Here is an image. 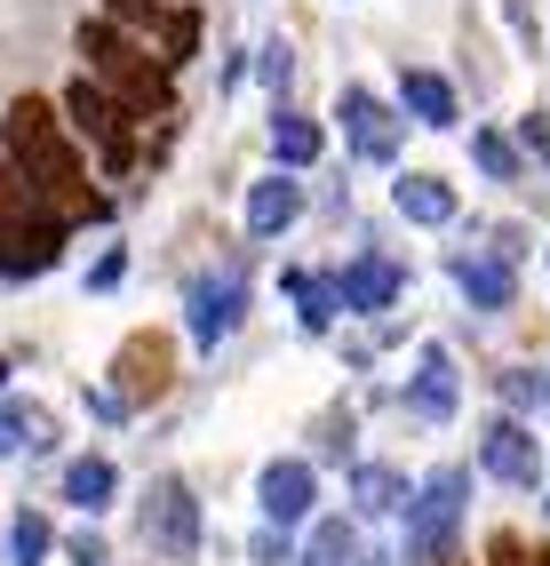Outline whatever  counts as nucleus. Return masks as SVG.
I'll return each mask as SVG.
<instances>
[{"mask_svg": "<svg viewBox=\"0 0 550 566\" xmlns=\"http://www.w3.org/2000/svg\"><path fill=\"white\" fill-rule=\"evenodd\" d=\"M0 160H9L24 192L41 208H56L64 223H104V216H113L104 192H96L88 144L64 128V112L49 96H17L9 104V120H0Z\"/></svg>", "mask_w": 550, "mask_h": 566, "instance_id": "f257e3e1", "label": "nucleus"}, {"mask_svg": "<svg viewBox=\"0 0 550 566\" xmlns=\"http://www.w3.org/2000/svg\"><path fill=\"white\" fill-rule=\"evenodd\" d=\"M81 56H88V81L113 88L136 120H168V112H176V72L160 64L152 41L120 32L113 17H88V24H81Z\"/></svg>", "mask_w": 550, "mask_h": 566, "instance_id": "f03ea898", "label": "nucleus"}, {"mask_svg": "<svg viewBox=\"0 0 550 566\" xmlns=\"http://www.w3.org/2000/svg\"><path fill=\"white\" fill-rule=\"evenodd\" d=\"M56 112H64V128L96 153L104 176H128V168H136V112H128L113 88H96L88 72H81V81L56 96Z\"/></svg>", "mask_w": 550, "mask_h": 566, "instance_id": "7ed1b4c3", "label": "nucleus"}, {"mask_svg": "<svg viewBox=\"0 0 550 566\" xmlns=\"http://www.w3.org/2000/svg\"><path fill=\"white\" fill-rule=\"evenodd\" d=\"M136 535L152 543L168 566H192V558H200L208 518H200V495H192V479H183V471H160L152 486H144V503H136Z\"/></svg>", "mask_w": 550, "mask_h": 566, "instance_id": "20e7f679", "label": "nucleus"}, {"mask_svg": "<svg viewBox=\"0 0 550 566\" xmlns=\"http://www.w3.org/2000/svg\"><path fill=\"white\" fill-rule=\"evenodd\" d=\"M463 511H470V471H431L408 503V566H447L455 535H463Z\"/></svg>", "mask_w": 550, "mask_h": 566, "instance_id": "39448f33", "label": "nucleus"}, {"mask_svg": "<svg viewBox=\"0 0 550 566\" xmlns=\"http://www.w3.org/2000/svg\"><path fill=\"white\" fill-rule=\"evenodd\" d=\"M247 304H255V272H247V263L192 272V280H183V344H192V352H215V344L247 319Z\"/></svg>", "mask_w": 550, "mask_h": 566, "instance_id": "423d86ee", "label": "nucleus"}, {"mask_svg": "<svg viewBox=\"0 0 550 566\" xmlns=\"http://www.w3.org/2000/svg\"><path fill=\"white\" fill-rule=\"evenodd\" d=\"M64 240H72V223L41 200H17L9 216H0V280H41L64 263Z\"/></svg>", "mask_w": 550, "mask_h": 566, "instance_id": "0eeeda50", "label": "nucleus"}, {"mask_svg": "<svg viewBox=\"0 0 550 566\" xmlns=\"http://www.w3.org/2000/svg\"><path fill=\"white\" fill-rule=\"evenodd\" d=\"M336 120H343V144H351V160H376V168H391L399 153H408V112H399L391 96H376L367 81H351L343 96H336Z\"/></svg>", "mask_w": 550, "mask_h": 566, "instance_id": "6e6552de", "label": "nucleus"}, {"mask_svg": "<svg viewBox=\"0 0 550 566\" xmlns=\"http://www.w3.org/2000/svg\"><path fill=\"white\" fill-rule=\"evenodd\" d=\"M255 511H264V526H311L319 518V463L311 455H272L264 471H255Z\"/></svg>", "mask_w": 550, "mask_h": 566, "instance_id": "1a4fd4ad", "label": "nucleus"}, {"mask_svg": "<svg viewBox=\"0 0 550 566\" xmlns=\"http://www.w3.org/2000/svg\"><path fill=\"white\" fill-rule=\"evenodd\" d=\"M479 471L495 479V486H542V439L527 431V415H487V431H479Z\"/></svg>", "mask_w": 550, "mask_h": 566, "instance_id": "9d476101", "label": "nucleus"}, {"mask_svg": "<svg viewBox=\"0 0 550 566\" xmlns=\"http://www.w3.org/2000/svg\"><path fill=\"white\" fill-rule=\"evenodd\" d=\"M336 287H343V312H359V319L399 312V295H408V263H399L383 240H367L343 272H336Z\"/></svg>", "mask_w": 550, "mask_h": 566, "instance_id": "9b49d317", "label": "nucleus"}, {"mask_svg": "<svg viewBox=\"0 0 550 566\" xmlns=\"http://www.w3.org/2000/svg\"><path fill=\"white\" fill-rule=\"evenodd\" d=\"M311 208V184L304 176H287V168H264L240 192V223H247V240H279V232H296V216Z\"/></svg>", "mask_w": 550, "mask_h": 566, "instance_id": "f8f14e48", "label": "nucleus"}, {"mask_svg": "<svg viewBox=\"0 0 550 566\" xmlns=\"http://www.w3.org/2000/svg\"><path fill=\"white\" fill-rule=\"evenodd\" d=\"M408 407L423 415V423H455V407H463V375H455V352H447V344H423V352H415Z\"/></svg>", "mask_w": 550, "mask_h": 566, "instance_id": "ddd939ff", "label": "nucleus"}, {"mask_svg": "<svg viewBox=\"0 0 550 566\" xmlns=\"http://www.w3.org/2000/svg\"><path fill=\"white\" fill-rule=\"evenodd\" d=\"M56 503H72L81 518L120 511V463H113V455H72V463L56 471Z\"/></svg>", "mask_w": 550, "mask_h": 566, "instance_id": "4468645a", "label": "nucleus"}, {"mask_svg": "<svg viewBox=\"0 0 550 566\" xmlns=\"http://www.w3.org/2000/svg\"><path fill=\"white\" fill-rule=\"evenodd\" d=\"M415 503V479L399 471V463H351V518H408Z\"/></svg>", "mask_w": 550, "mask_h": 566, "instance_id": "2eb2a0df", "label": "nucleus"}, {"mask_svg": "<svg viewBox=\"0 0 550 566\" xmlns=\"http://www.w3.org/2000/svg\"><path fill=\"white\" fill-rule=\"evenodd\" d=\"M399 112H408L415 128H455V120H463V96H455L447 72L408 64V72H399Z\"/></svg>", "mask_w": 550, "mask_h": 566, "instance_id": "dca6fc26", "label": "nucleus"}, {"mask_svg": "<svg viewBox=\"0 0 550 566\" xmlns=\"http://www.w3.org/2000/svg\"><path fill=\"white\" fill-rule=\"evenodd\" d=\"M447 280L470 295V312H510V304H519V272H510V263L503 255H447Z\"/></svg>", "mask_w": 550, "mask_h": 566, "instance_id": "f3484780", "label": "nucleus"}, {"mask_svg": "<svg viewBox=\"0 0 550 566\" xmlns=\"http://www.w3.org/2000/svg\"><path fill=\"white\" fill-rule=\"evenodd\" d=\"M391 208L408 216V223H423V232H447V223L463 216V200H455V184L447 176H431V168H408L391 184Z\"/></svg>", "mask_w": 550, "mask_h": 566, "instance_id": "a211bd4d", "label": "nucleus"}, {"mask_svg": "<svg viewBox=\"0 0 550 566\" xmlns=\"http://www.w3.org/2000/svg\"><path fill=\"white\" fill-rule=\"evenodd\" d=\"M264 144H272V168L304 176V168H319V153H327V128L311 120V112H296V104H272V128H264Z\"/></svg>", "mask_w": 550, "mask_h": 566, "instance_id": "6ab92c4d", "label": "nucleus"}, {"mask_svg": "<svg viewBox=\"0 0 550 566\" xmlns=\"http://www.w3.org/2000/svg\"><path fill=\"white\" fill-rule=\"evenodd\" d=\"M287 304H296V327L304 335H336V319H343V287H336V272H304V263H287Z\"/></svg>", "mask_w": 550, "mask_h": 566, "instance_id": "aec40b11", "label": "nucleus"}, {"mask_svg": "<svg viewBox=\"0 0 550 566\" xmlns=\"http://www.w3.org/2000/svg\"><path fill=\"white\" fill-rule=\"evenodd\" d=\"M367 543H359V518L351 511H319L311 526H304V558L296 566H351Z\"/></svg>", "mask_w": 550, "mask_h": 566, "instance_id": "412c9836", "label": "nucleus"}, {"mask_svg": "<svg viewBox=\"0 0 550 566\" xmlns=\"http://www.w3.org/2000/svg\"><path fill=\"white\" fill-rule=\"evenodd\" d=\"M56 431H49V415L32 407V399H9L0 391V463H17V455H49Z\"/></svg>", "mask_w": 550, "mask_h": 566, "instance_id": "4be33fe9", "label": "nucleus"}, {"mask_svg": "<svg viewBox=\"0 0 550 566\" xmlns=\"http://www.w3.org/2000/svg\"><path fill=\"white\" fill-rule=\"evenodd\" d=\"M152 49H160L168 72H176V64H192V49H200V9H192V0H183V9L168 0V17H160V32H152Z\"/></svg>", "mask_w": 550, "mask_h": 566, "instance_id": "5701e85b", "label": "nucleus"}, {"mask_svg": "<svg viewBox=\"0 0 550 566\" xmlns=\"http://www.w3.org/2000/svg\"><path fill=\"white\" fill-rule=\"evenodd\" d=\"M470 160H479L495 184H527V153H519V136H503V128H479V136H470Z\"/></svg>", "mask_w": 550, "mask_h": 566, "instance_id": "b1692460", "label": "nucleus"}, {"mask_svg": "<svg viewBox=\"0 0 550 566\" xmlns=\"http://www.w3.org/2000/svg\"><path fill=\"white\" fill-rule=\"evenodd\" d=\"M495 399H503V415H542L550 407V375L542 367H503L495 375Z\"/></svg>", "mask_w": 550, "mask_h": 566, "instance_id": "393cba45", "label": "nucleus"}, {"mask_svg": "<svg viewBox=\"0 0 550 566\" xmlns=\"http://www.w3.org/2000/svg\"><path fill=\"white\" fill-rule=\"evenodd\" d=\"M49 551H56L49 511H17L9 518V566H49Z\"/></svg>", "mask_w": 550, "mask_h": 566, "instance_id": "a878e982", "label": "nucleus"}, {"mask_svg": "<svg viewBox=\"0 0 550 566\" xmlns=\"http://www.w3.org/2000/svg\"><path fill=\"white\" fill-rule=\"evenodd\" d=\"M311 463H359V447H351V407H327L319 415V439H311Z\"/></svg>", "mask_w": 550, "mask_h": 566, "instance_id": "bb28decb", "label": "nucleus"}, {"mask_svg": "<svg viewBox=\"0 0 550 566\" xmlns=\"http://www.w3.org/2000/svg\"><path fill=\"white\" fill-rule=\"evenodd\" d=\"M255 81L287 104V81H296V41H264V49H255Z\"/></svg>", "mask_w": 550, "mask_h": 566, "instance_id": "cd10ccee", "label": "nucleus"}, {"mask_svg": "<svg viewBox=\"0 0 550 566\" xmlns=\"http://www.w3.org/2000/svg\"><path fill=\"white\" fill-rule=\"evenodd\" d=\"M104 17H113L120 32H136V41H152L160 17H168V0H104Z\"/></svg>", "mask_w": 550, "mask_h": 566, "instance_id": "c85d7f7f", "label": "nucleus"}, {"mask_svg": "<svg viewBox=\"0 0 550 566\" xmlns=\"http://www.w3.org/2000/svg\"><path fill=\"white\" fill-rule=\"evenodd\" d=\"M120 280H128V248H104V255L88 263V295H113Z\"/></svg>", "mask_w": 550, "mask_h": 566, "instance_id": "c756f323", "label": "nucleus"}, {"mask_svg": "<svg viewBox=\"0 0 550 566\" xmlns=\"http://www.w3.org/2000/svg\"><path fill=\"white\" fill-rule=\"evenodd\" d=\"M519 153H535L550 168V112H527V120H519Z\"/></svg>", "mask_w": 550, "mask_h": 566, "instance_id": "7c9ffc66", "label": "nucleus"}, {"mask_svg": "<svg viewBox=\"0 0 550 566\" xmlns=\"http://www.w3.org/2000/svg\"><path fill=\"white\" fill-rule=\"evenodd\" d=\"M88 415H96V423H128L136 399H128V391H88Z\"/></svg>", "mask_w": 550, "mask_h": 566, "instance_id": "2f4dec72", "label": "nucleus"}, {"mask_svg": "<svg viewBox=\"0 0 550 566\" xmlns=\"http://www.w3.org/2000/svg\"><path fill=\"white\" fill-rule=\"evenodd\" d=\"M247 558L255 566H287V526H264V535L247 543Z\"/></svg>", "mask_w": 550, "mask_h": 566, "instance_id": "473e14b6", "label": "nucleus"}, {"mask_svg": "<svg viewBox=\"0 0 550 566\" xmlns=\"http://www.w3.org/2000/svg\"><path fill=\"white\" fill-rule=\"evenodd\" d=\"M351 566H399V558H391V551H359Z\"/></svg>", "mask_w": 550, "mask_h": 566, "instance_id": "72a5a7b5", "label": "nucleus"}, {"mask_svg": "<svg viewBox=\"0 0 550 566\" xmlns=\"http://www.w3.org/2000/svg\"><path fill=\"white\" fill-rule=\"evenodd\" d=\"M0 391H9V352H0Z\"/></svg>", "mask_w": 550, "mask_h": 566, "instance_id": "f704fd0d", "label": "nucleus"}, {"mask_svg": "<svg viewBox=\"0 0 550 566\" xmlns=\"http://www.w3.org/2000/svg\"><path fill=\"white\" fill-rule=\"evenodd\" d=\"M0 543H9V526H0Z\"/></svg>", "mask_w": 550, "mask_h": 566, "instance_id": "c9c22d12", "label": "nucleus"}, {"mask_svg": "<svg viewBox=\"0 0 550 566\" xmlns=\"http://www.w3.org/2000/svg\"><path fill=\"white\" fill-rule=\"evenodd\" d=\"M542 511H550V503H542Z\"/></svg>", "mask_w": 550, "mask_h": 566, "instance_id": "e433bc0d", "label": "nucleus"}]
</instances>
